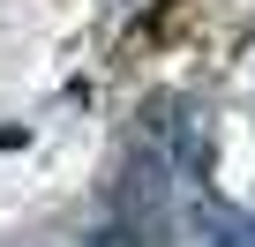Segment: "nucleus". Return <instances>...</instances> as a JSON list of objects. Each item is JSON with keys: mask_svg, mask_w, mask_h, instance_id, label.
Here are the masks:
<instances>
[{"mask_svg": "<svg viewBox=\"0 0 255 247\" xmlns=\"http://www.w3.org/2000/svg\"><path fill=\"white\" fill-rule=\"evenodd\" d=\"M83 247H173V240H165V217H128V210H113Z\"/></svg>", "mask_w": 255, "mask_h": 247, "instance_id": "nucleus-1", "label": "nucleus"}]
</instances>
